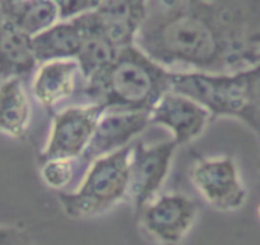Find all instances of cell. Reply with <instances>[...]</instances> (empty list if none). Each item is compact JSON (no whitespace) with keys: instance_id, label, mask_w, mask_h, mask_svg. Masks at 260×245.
<instances>
[{"instance_id":"cell-14","label":"cell","mask_w":260,"mask_h":245,"mask_svg":"<svg viewBox=\"0 0 260 245\" xmlns=\"http://www.w3.org/2000/svg\"><path fill=\"white\" fill-rule=\"evenodd\" d=\"M37 66L32 38L15 28L0 10V76L23 78Z\"/></svg>"},{"instance_id":"cell-7","label":"cell","mask_w":260,"mask_h":245,"mask_svg":"<svg viewBox=\"0 0 260 245\" xmlns=\"http://www.w3.org/2000/svg\"><path fill=\"white\" fill-rule=\"evenodd\" d=\"M178 145L173 140L147 145H132L128 165V196L136 216L160 195L167 182Z\"/></svg>"},{"instance_id":"cell-6","label":"cell","mask_w":260,"mask_h":245,"mask_svg":"<svg viewBox=\"0 0 260 245\" xmlns=\"http://www.w3.org/2000/svg\"><path fill=\"white\" fill-rule=\"evenodd\" d=\"M106 107L84 103L60 109L53 116L50 135L41 152V162L79 159L84 155Z\"/></svg>"},{"instance_id":"cell-18","label":"cell","mask_w":260,"mask_h":245,"mask_svg":"<svg viewBox=\"0 0 260 245\" xmlns=\"http://www.w3.org/2000/svg\"><path fill=\"white\" fill-rule=\"evenodd\" d=\"M55 3L60 10L61 20H69L95 12L102 0H55Z\"/></svg>"},{"instance_id":"cell-11","label":"cell","mask_w":260,"mask_h":245,"mask_svg":"<svg viewBox=\"0 0 260 245\" xmlns=\"http://www.w3.org/2000/svg\"><path fill=\"white\" fill-rule=\"evenodd\" d=\"M149 0H103L91 13L94 23L117 47L134 45L146 17Z\"/></svg>"},{"instance_id":"cell-10","label":"cell","mask_w":260,"mask_h":245,"mask_svg":"<svg viewBox=\"0 0 260 245\" xmlns=\"http://www.w3.org/2000/svg\"><path fill=\"white\" fill-rule=\"evenodd\" d=\"M150 125L149 111L106 109L81 159L90 164L95 159L129 146Z\"/></svg>"},{"instance_id":"cell-8","label":"cell","mask_w":260,"mask_h":245,"mask_svg":"<svg viewBox=\"0 0 260 245\" xmlns=\"http://www.w3.org/2000/svg\"><path fill=\"white\" fill-rule=\"evenodd\" d=\"M142 229L160 245H180L198 219V207L180 192L160 193L137 215Z\"/></svg>"},{"instance_id":"cell-13","label":"cell","mask_w":260,"mask_h":245,"mask_svg":"<svg viewBox=\"0 0 260 245\" xmlns=\"http://www.w3.org/2000/svg\"><path fill=\"white\" fill-rule=\"evenodd\" d=\"M85 38L83 18L60 20L45 32L32 38L38 65L53 60L78 57Z\"/></svg>"},{"instance_id":"cell-12","label":"cell","mask_w":260,"mask_h":245,"mask_svg":"<svg viewBox=\"0 0 260 245\" xmlns=\"http://www.w3.org/2000/svg\"><path fill=\"white\" fill-rule=\"evenodd\" d=\"M79 78L83 76L75 58L40 64L33 76L32 94L41 106L53 109L75 93Z\"/></svg>"},{"instance_id":"cell-21","label":"cell","mask_w":260,"mask_h":245,"mask_svg":"<svg viewBox=\"0 0 260 245\" xmlns=\"http://www.w3.org/2000/svg\"><path fill=\"white\" fill-rule=\"evenodd\" d=\"M256 215H258V218L260 220V203L258 205V207H256Z\"/></svg>"},{"instance_id":"cell-16","label":"cell","mask_w":260,"mask_h":245,"mask_svg":"<svg viewBox=\"0 0 260 245\" xmlns=\"http://www.w3.org/2000/svg\"><path fill=\"white\" fill-rule=\"evenodd\" d=\"M0 10L15 28L30 38L61 20L55 0H0Z\"/></svg>"},{"instance_id":"cell-17","label":"cell","mask_w":260,"mask_h":245,"mask_svg":"<svg viewBox=\"0 0 260 245\" xmlns=\"http://www.w3.org/2000/svg\"><path fill=\"white\" fill-rule=\"evenodd\" d=\"M78 159H50L41 162V177L46 186L55 191H63L75 175Z\"/></svg>"},{"instance_id":"cell-1","label":"cell","mask_w":260,"mask_h":245,"mask_svg":"<svg viewBox=\"0 0 260 245\" xmlns=\"http://www.w3.org/2000/svg\"><path fill=\"white\" fill-rule=\"evenodd\" d=\"M250 36L225 0H149L135 45L170 71L226 74L259 64Z\"/></svg>"},{"instance_id":"cell-19","label":"cell","mask_w":260,"mask_h":245,"mask_svg":"<svg viewBox=\"0 0 260 245\" xmlns=\"http://www.w3.org/2000/svg\"><path fill=\"white\" fill-rule=\"evenodd\" d=\"M0 245H33V243L23 229L0 225Z\"/></svg>"},{"instance_id":"cell-15","label":"cell","mask_w":260,"mask_h":245,"mask_svg":"<svg viewBox=\"0 0 260 245\" xmlns=\"http://www.w3.org/2000/svg\"><path fill=\"white\" fill-rule=\"evenodd\" d=\"M32 121V104L23 78L3 79L0 83V134L24 139Z\"/></svg>"},{"instance_id":"cell-20","label":"cell","mask_w":260,"mask_h":245,"mask_svg":"<svg viewBox=\"0 0 260 245\" xmlns=\"http://www.w3.org/2000/svg\"><path fill=\"white\" fill-rule=\"evenodd\" d=\"M250 41H251V45H253L254 50H255L256 57H258V60L260 63V29L256 30V32L251 33Z\"/></svg>"},{"instance_id":"cell-4","label":"cell","mask_w":260,"mask_h":245,"mask_svg":"<svg viewBox=\"0 0 260 245\" xmlns=\"http://www.w3.org/2000/svg\"><path fill=\"white\" fill-rule=\"evenodd\" d=\"M131 147L129 145L91 162L75 190L58 193V202L69 218H98L127 200Z\"/></svg>"},{"instance_id":"cell-22","label":"cell","mask_w":260,"mask_h":245,"mask_svg":"<svg viewBox=\"0 0 260 245\" xmlns=\"http://www.w3.org/2000/svg\"><path fill=\"white\" fill-rule=\"evenodd\" d=\"M102 2H103V0H102Z\"/></svg>"},{"instance_id":"cell-3","label":"cell","mask_w":260,"mask_h":245,"mask_svg":"<svg viewBox=\"0 0 260 245\" xmlns=\"http://www.w3.org/2000/svg\"><path fill=\"white\" fill-rule=\"evenodd\" d=\"M170 88L202 104L213 118L239 119L260 139V63L226 74L170 71Z\"/></svg>"},{"instance_id":"cell-2","label":"cell","mask_w":260,"mask_h":245,"mask_svg":"<svg viewBox=\"0 0 260 245\" xmlns=\"http://www.w3.org/2000/svg\"><path fill=\"white\" fill-rule=\"evenodd\" d=\"M85 83L88 103L107 109L151 111L170 90V70L146 55L136 45L122 47L101 73Z\"/></svg>"},{"instance_id":"cell-5","label":"cell","mask_w":260,"mask_h":245,"mask_svg":"<svg viewBox=\"0 0 260 245\" xmlns=\"http://www.w3.org/2000/svg\"><path fill=\"white\" fill-rule=\"evenodd\" d=\"M190 179L201 197L215 210L235 212L246 203L248 191L233 157L198 159L190 170Z\"/></svg>"},{"instance_id":"cell-9","label":"cell","mask_w":260,"mask_h":245,"mask_svg":"<svg viewBox=\"0 0 260 245\" xmlns=\"http://www.w3.org/2000/svg\"><path fill=\"white\" fill-rule=\"evenodd\" d=\"M212 114L198 102L175 90H168L150 111L151 125L169 130L178 146L197 140L210 122Z\"/></svg>"}]
</instances>
